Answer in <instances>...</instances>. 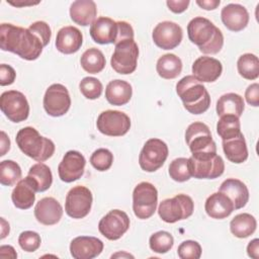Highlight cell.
Wrapping results in <instances>:
<instances>
[{"mask_svg":"<svg viewBox=\"0 0 259 259\" xmlns=\"http://www.w3.org/2000/svg\"><path fill=\"white\" fill-rule=\"evenodd\" d=\"M0 48L2 51L14 53L26 61H34L40 56L44 46L28 28L2 23L0 25Z\"/></svg>","mask_w":259,"mask_h":259,"instance_id":"6da1fadb","label":"cell"},{"mask_svg":"<svg viewBox=\"0 0 259 259\" xmlns=\"http://www.w3.org/2000/svg\"><path fill=\"white\" fill-rule=\"evenodd\" d=\"M187 34L190 41L196 45L205 55L218 54L224 46V35L209 19L197 16L187 24Z\"/></svg>","mask_w":259,"mask_h":259,"instance_id":"7a4b0ae2","label":"cell"},{"mask_svg":"<svg viewBox=\"0 0 259 259\" xmlns=\"http://www.w3.org/2000/svg\"><path fill=\"white\" fill-rule=\"evenodd\" d=\"M176 93L183 102L184 108L192 114H201L210 105L208 91L193 75L185 76L177 82Z\"/></svg>","mask_w":259,"mask_h":259,"instance_id":"3957f363","label":"cell"},{"mask_svg":"<svg viewBox=\"0 0 259 259\" xmlns=\"http://www.w3.org/2000/svg\"><path fill=\"white\" fill-rule=\"evenodd\" d=\"M15 141L23 154L37 162L47 161L55 153L54 142L40 136L32 126H25L19 130Z\"/></svg>","mask_w":259,"mask_h":259,"instance_id":"277c9868","label":"cell"},{"mask_svg":"<svg viewBox=\"0 0 259 259\" xmlns=\"http://www.w3.org/2000/svg\"><path fill=\"white\" fill-rule=\"evenodd\" d=\"M188 165L191 175L197 179H214L225 171L224 160L217 153L191 155Z\"/></svg>","mask_w":259,"mask_h":259,"instance_id":"5b68a950","label":"cell"},{"mask_svg":"<svg viewBox=\"0 0 259 259\" xmlns=\"http://www.w3.org/2000/svg\"><path fill=\"white\" fill-rule=\"evenodd\" d=\"M194 210V203L190 196L180 193L162 200L158 207L159 217L168 224L188 219Z\"/></svg>","mask_w":259,"mask_h":259,"instance_id":"8992f818","label":"cell"},{"mask_svg":"<svg viewBox=\"0 0 259 259\" xmlns=\"http://www.w3.org/2000/svg\"><path fill=\"white\" fill-rule=\"evenodd\" d=\"M158 203L157 188L150 182L139 183L133 191V210L140 220L150 219L156 211Z\"/></svg>","mask_w":259,"mask_h":259,"instance_id":"52a82bcc","label":"cell"},{"mask_svg":"<svg viewBox=\"0 0 259 259\" xmlns=\"http://www.w3.org/2000/svg\"><path fill=\"white\" fill-rule=\"evenodd\" d=\"M114 52L110 59L112 69L122 75L132 74L137 69L139 47L134 39H124L114 45Z\"/></svg>","mask_w":259,"mask_h":259,"instance_id":"ba28073f","label":"cell"},{"mask_svg":"<svg viewBox=\"0 0 259 259\" xmlns=\"http://www.w3.org/2000/svg\"><path fill=\"white\" fill-rule=\"evenodd\" d=\"M185 141L192 155L217 153V146L210 130L203 122L190 123L185 132Z\"/></svg>","mask_w":259,"mask_h":259,"instance_id":"9c48e42d","label":"cell"},{"mask_svg":"<svg viewBox=\"0 0 259 259\" xmlns=\"http://www.w3.org/2000/svg\"><path fill=\"white\" fill-rule=\"evenodd\" d=\"M168 154L169 150L165 142L160 139H150L139 155L140 167L146 172H155L164 165Z\"/></svg>","mask_w":259,"mask_h":259,"instance_id":"30bf717a","label":"cell"},{"mask_svg":"<svg viewBox=\"0 0 259 259\" xmlns=\"http://www.w3.org/2000/svg\"><path fill=\"white\" fill-rule=\"evenodd\" d=\"M0 109L12 122L24 121L29 114V104L23 93L17 90L5 91L0 96Z\"/></svg>","mask_w":259,"mask_h":259,"instance_id":"8fae6325","label":"cell"},{"mask_svg":"<svg viewBox=\"0 0 259 259\" xmlns=\"http://www.w3.org/2000/svg\"><path fill=\"white\" fill-rule=\"evenodd\" d=\"M93 196L89 188L78 185L69 190L65 201V211L72 219H83L91 210Z\"/></svg>","mask_w":259,"mask_h":259,"instance_id":"7c38bea8","label":"cell"},{"mask_svg":"<svg viewBox=\"0 0 259 259\" xmlns=\"http://www.w3.org/2000/svg\"><path fill=\"white\" fill-rule=\"evenodd\" d=\"M97 130L108 137H121L125 135L131 127L130 116L118 110L102 111L96 121Z\"/></svg>","mask_w":259,"mask_h":259,"instance_id":"4fadbf2b","label":"cell"},{"mask_svg":"<svg viewBox=\"0 0 259 259\" xmlns=\"http://www.w3.org/2000/svg\"><path fill=\"white\" fill-rule=\"evenodd\" d=\"M42 103L49 115L54 117L64 115L71 106V97L68 89L59 83L52 84L46 90Z\"/></svg>","mask_w":259,"mask_h":259,"instance_id":"5bb4252c","label":"cell"},{"mask_svg":"<svg viewBox=\"0 0 259 259\" xmlns=\"http://www.w3.org/2000/svg\"><path fill=\"white\" fill-rule=\"evenodd\" d=\"M130 223V218L124 211L112 209L99 221L98 230L106 239L115 241L127 232Z\"/></svg>","mask_w":259,"mask_h":259,"instance_id":"9a60e30c","label":"cell"},{"mask_svg":"<svg viewBox=\"0 0 259 259\" xmlns=\"http://www.w3.org/2000/svg\"><path fill=\"white\" fill-rule=\"evenodd\" d=\"M153 40L162 50H173L178 47L183 37V31L179 24L173 21L158 23L152 33Z\"/></svg>","mask_w":259,"mask_h":259,"instance_id":"2e32d148","label":"cell"},{"mask_svg":"<svg viewBox=\"0 0 259 259\" xmlns=\"http://www.w3.org/2000/svg\"><path fill=\"white\" fill-rule=\"evenodd\" d=\"M86 160L78 151H68L58 166L59 177L66 183L78 180L84 174Z\"/></svg>","mask_w":259,"mask_h":259,"instance_id":"e0dca14e","label":"cell"},{"mask_svg":"<svg viewBox=\"0 0 259 259\" xmlns=\"http://www.w3.org/2000/svg\"><path fill=\"white\" fill-rule=\"evenodd\" d=\"M103 242L91 236H79L70 243V253L75 259H92L101 254Z\"/></svg>","mask_w":259,"mask_h":259,"instance_id":"ac0fdd59","label":"cell"},{"mask_svg":"<svg viewBox=\"0 0 259 259\" xmlns=\"http://www.w3.org/2000/svg\"><path fill=\"white\" fill-rule=\"evenodd\" d=\"M223 72L222 63L211 57L202 56L192 64V74L201 83L217 81Z\"/></svg>","mask_w":259,"mask_h":259,"instance_id":"d6986e66","label":"cell"},{"mask_svg":"<svg viewBox=\"0 0 259 259\" xmlns=\"http://www.w3.org/2000/svg\"><path fill=\"white\" fill-rule=\"evenodd\" d=\"M61 203L54 197H44L34 206V217L45 226H53L60 222L63 215Z\"/></svg>","mask_w":259,"mask_h":259,"instance_id":"ffe728a7","label":"cell"},{"mask_svg":"<svg viewBox=\"0 0 259 259\" xmlns=\"http://www.w3.org/2000/svg\"><path fill=\"white\" fill-rule=\"evenodd\" d=\"M117 21L109 17H98L90 25V35L99 45L114 44L117 37Z\"/></svg>","mask_w":259,"mask_h":259,"instance_id":"44dd1931","label":"cell"},{"mask_svg":"<svg viewBox=\"0 0 259 259\" xmlns=\"http://www.w3.org/2000/svg\"><path fill=\"white\" fill-rule=\"evenodd\" d=\"M221 18L229 30L237 32L243 30L248 25L249 13L243 5L230 3L222 9Z\"/></svg>","mask_w":259,"mask_h":259,"instance_id":"7402d4cb","label":"cell"},{"mask_svg":"<svg viewBox=\"0 0 259 259\" xmlns=\"http://www.w3.org/2000/svg\"><path fill=\"white\" fill-rule=\"evenodd\" d=\"M83 44L82 32L75 26H64L56 36L57 50L65 55H71L78 52Z\"/></svg>","mask_w":259,"mask_h":259,"instance_id":"603a6c76","label":"cell"},{"mask_svg":"<svg viewBox=\"0 0 259 259\" xmlns=\"http://www.w3.org/2000/svg\"><path fill=\"white\" fill-rule=\"evenodd\" d=\"M205 212L208 217L215 220L228 218L235 209L233 201L223 192H214L210 194L204 204Z\"/></svg>","mask_w":259,"mask_h":259,"instance_id":"cb8c5ba5","label":"cell"},{"mask_svg":"<svg viewBox=\"0 0 259 259\" xmlns=\"http://www.w3.org/2000/svg\"><path fill=\"white\" fill-rule=\"evenodd\" d=\"M36 188L29 176L19 180L11 193V199L15 207L19 209H28L35 200Z\"/></svg>","mask_w":259,"mask_h":259,"instance_id":"d4e9b609","label":"cell"},{"mask_svg":"<svg viewBox=\"0 0 259 259\" xmlns=\"http://www.w3.org/2000/svg\"><path fill=\"white\" fill-rule=\"evenodd\" d=\"M219 191L225 193L233 201L235 209L244 207L249 200V190L246 184L236 178L226 179L221 184Z\"/></svg>","mask_w":259,"mask_h":259,"instance_id":"484cf974","label":"cell"},{"mask_svg":"<svg viewBox=\"0 0 259 259\" xmlns=\"http://www.w3.org/2000/svg\"><path fill=\"white\" fill-rule=\"evenodd\" d=\"M96 15L97 7L92 0H76L70 6V17L79 25H91L96 19Z\"/></svg>","mask_w":259,"mask_h":259,"instance_id":"4316f807","label":"cell"},{"mask_svg":"<svg viewBox=\"0 0 259 259\" xmlns=\"http://www.w3.org/2000/svg\"><path fill=\"white\" fill-rule=\"evenodd\" d=\"M133 95L132 85L120 79H115L110 81L105 89L106 100L116 106H121L130 102Z\"/></svg>","mask_w":259,"mask_h":259,"instance_id":"83f0119b","label":"cell"},{"mask_svg":"<svg viewBox=\"0 0 259 259\" xmlns=\"http://www.w3.org/2000/svg\"><path fill=\"white\" fill-rule=\"evenodd\" d=\"M223 150L227 159L235 164H241L248 159V149L244 135L223 141Z\"/></svg>","mask_w":259,"mask_h":259,"instance_id":"f1b7e54d","label":"cell"},{"mask_svg":"<svg viewBox=\"0 0 259 259\" xmlns=\"http://www.w3.org/2000/svg\"><path fill=\"white\" fill-rule=\"evenodd\" d=\"M245 103L241 95L237 93H226L222 95L217 102V113L219 116L233 114L240 117L244 111Z\"/></svg>","mask_w":259,"mask_h":259,"instance_id":"f546056e","label":"cell"},{"mask_svg":"<svg viewBox=\"0 0 259 259\" xmlns=\"http://www.w3.org/2000/svg\"><path fill=\"white\" fill-rule=\"evenodd\" d=\"M156 70L158 75L163 79H175L182 71V62L174 54H165L158 59Z\"/></svg>","mask_w":259,"mask_h":259,"instance_id":"4dcf8cb0","label":"cell"},{"mask_svg":"<svg viewBox=\"0 0 259 259\" xmlns=\"http://www.w3.org/2000/svg\"><path fill=\"white\" fill-rule=\"evenodd\" d=\"M256 219L247 212L237 214L230 223L231 233L240 239H244L252 235L256 231Z\"/></svg>","mask_w":259,"mask_h":259,"instance_id":"1f68e13d","label":"cell"},{"mask_svg":"<svg viewBox=\"0 0 259 259\" xmlns=\"http://www.w3.org/2000/svg\"><path fill=\"white\" fill-rule=\"evenodd\" d=\"M35 185L36 192H44L48 190L53 183V174L48 165L38 162L29 168L28 174Z\"/></svg>","mask_w":259,"mask_h":259,"instance_id":"d6a6232c","label":"cell"},{"mask_svg":"<svg viewBox=\"0 0 259 259\" xmlns=\"http://www.w3.org/2000/svg\"><path fill=\"white\" fill-rule=\"evenodd\" d=\"M80 64L83 70L87 73L97 74L104 69L106 61L103 53L100 50L91 48L82 54L80 58Z\"/></svg>","mask_w":259,"mask_h":259,"instance_id":"836d02e7","label":"cell"},{"mask_svg":"<svg viewBox=\"0 0 259 259\" xmlns=\"http://www.w3.org/2000/svg\"><path fill=\"white\" fill-rule=\"evenodd\" d=\"M237 69L240 76L247 80H255L259 76V60L254 54H244L237 61Z\"/></svg>","mask_w":259,"mask_h":259,"instance_id":"e575fe53","label":"cell"},{"mask_svg":"<svg viewBox=\"0 0 259 259\" xmlns=\"http://www.w3.org/2000/svg\"><path fill=\"white\" fill-rule=\"evenodd\" d=\"M217 123V133L223 141L235 138L241 134V122L239 117L233 114L220 116Z\"/></svg>","mask_w":259,"mask_h":259,"instance_id":"d590c367","label":"cell"},{"mask_svg":"<svg viewBox=\"0 0 259 259\" xmlns=\"http://www.w3.org/2000/svg\"><path fill=\"white\" fill-rule=\"evenodd\" d=\"M20 166L12 160H4L0 163V183L5 186H12L21 178Z\"/></svg>","mask_w":259,"mask_h":259,"instance_id":"8d00e7d4","label":"cell"},{"mask_svg":"<svg viewBox=\"0 0 259 259\" xmlns=\"http://www.w3.org/2000/svg\"><path fill=\"white\" fill-rule=\"evenodd\" d=\"M174 245V238L173 236L166 231H159L151 235L149 239V246L152 251L164 254L170 251V249Z\"/></svg>","mask_w":259,"mask_h":259,"instance_id":"74e56055","label":"cell"},{"mask_svg":"<svg viewBox=\"0 0 259 259\" xmlns=\"http://www.w3.org/2000/svg\"><path fill=\"white\" fill-rule=\"evenodd\" d=\"M169 175L176 182H185L192 175L189 170L187 158H176L169 165Z\"/></svg>","mask_w":259,"mask_h":259,"instance_id":"f35d334b","label":"cell"},{"mask_svg":"<svg viewBox=\"0 0 259 259\" xmlns=\"http://www.w3.org/2000/svg\"><path fill=\"white\" fill-rule=\"evenodd\" d=\"M79 89L84 97L94 100L100 97L103 86L102 83L94 77H85L79 83Z\"/></svg>","mask_w":259,"mask_h":259,"instance_id":"ab89813d","label":"cell"},{"mask_svg":"<svg viewBox=\"0 0 259 259\" xmlns=\"http://www.w3.org/2000/svg\"><path fill=\"white\" fill-rule=\"evenodd\" d=\"M113 162V155L112 153L105 148H100L95 150L91 157H90V163L91 165L100 172L108 170Z\"/></svg>","mask_w":259,"mask_h":259,"instance_id":"60d3db41","label":"cell"},{"mask_svg":"<svg viewBox=\"0 0 259 259\" xmlns=\"http://www.w3.org/2000/svg\"><path fill=\"white\" fill-rule=\"evenodd\" d=\"M41 243L40 236L33 231H24L18 237V244L25 252L36 251Z\"/></svg>","mask_w":259,"mask_h":259,"instance_id":"b9f144b4","label":"cell"},{"mask_svg":"<svg viewBox=\"0 0 259 259\" xmlns=\"http://www.w3.org/2000/svg\"><path fill=\"white\" fill-rule=\"evenodd\" d=\"M177 254L181 259H199L201 256V246L196 241L186 240L178 246Z\"/></svg>","mask_w":259,"mask_h":259,"instance_id":"7bdbcfd3","label":"cell"},{"mask_svg":"<svg viewBox=\"0 0 259 259\" xmlns=\"http://www.w3.org/2000/svg\"><path fill=\"white\" fill-rule=\"evenodd\" d=\"M28 29L40 39L44 48L49 45L52 36V30L47 22L41 20L35 21L29 25Z\"/></svg>","mask_w":259,"mask_h":259,"instance_id":"ee69618b","label":"cell"},{"mask_svg":"<svg viewBox=\"0 0 259 259\" xmlns=\"http://www.w3.org/2000/svg\"><path fill=\"white\" fill-rule=\"evenodd\" d=\"M117 37L114 45L124 40V39H134V29L130 23L126 21H117Z\"/></svg>","mask_w":259,"mask_h":259,"instance_id":"f6af8a7d","label":"cell"},{"mask_svg":"<svg viewBox=\"0 0 259 259\" xmlns=\"http://www.w3.org/2000/svg\"><path fill=\"white\" fill-rule=\"evenodd\" d=\"M16 78L15 70L6 64L0 65V85L7 86L11 85Z\"/></svg>","mask_w":259,"mask_h":259,"instance_id":"bcb514c9","label":"cell"},{"mask_svg":"<svg viewBox=\"0 0 259 259\" xmlns=\"http://www.w3.org/2000/svg\"><path fill=\"white\" fill-rule=\"evenodd\" d=\"M246 101L252 106H259V84L253 83L249 85L245 91Z\"/></svg>","mask_w":259,"mask_h":259,"instance_id":"7dc6e473","label":"cell"},{"mask_svg":"<svg viewBox=\"0 0 259 259\" xmlns=\"http://www.w3.org/2000/svg\"><path fill=\"white\" fill-rule=\"evenodd\" d=\"M189 3V0H168L166 2L168 8L174 13L184 12L187 9Z\"/></svg>","mask_w":259,"mask_h":259,"instance_id":"c3c4849f","label":"cell"},{"mask_svg":"<svg viewBox=\"0 0 259 259\" xmlns=\"http://www.w3.org/2000/svg\"><path fill=\"white\" fill-rule=\"evenodd\" d=\"M247 254L251 258H254V259L259 258V240L257 238L249 242L247 246Z\"/></svg>","mask_w":259,"mask_h":259,"instance_id":"681fc988","label":"cell"},{"mask_svg":"<svg viewBox=\"0 0 259 259\" xmlns=\"http://www.w3.org/2000/svg\"><path fill=\"white\" fill-rule=\"evenodd\" d=\"M196 4L204 10H214L220 4V0H196Z\"/></svg>","mask_w":259,"mask_h":259,"instance_id":"f907efd6","label":"cell"},{"mask_svg":"<svg viewBox=\"0 0 259 259\" xmlns=\"http://www.w3.org/2000/svg\"><path fill=\"white\" fill-rule=\"evenodd\" d=\"M1 137H0V143H1V146H0V156H4L9 150H10V140L8 138V136L6 135L5 132L1 131L0 133Z\"/></svg>","mask_w":259,"mask_h":259,"instance_id":"816d5d0a","label":"cell"},{"mask_svg":"<svg viewBox=\"0 0 259 259\" xmlns=\"http://www.w3.org/2000/svg\"><path fill=\"white\" fill-rule=\"evenodd\" d=\"M0 257L1 258H11L15 259L17 258V253L14 250L12 246L9 245H3L0 247Z\"/></svg>","mask_w":259,"mask_h":259,"instance_id":"f5cc1de1","label":"cell"},{"mask_svg":"<svg viewBox=\"0 0 259 259\" xmlns=\"http://www.w3.org/2000/svg\"><path fill=\"white\" fill-rule=\"evenodd\" d=\"M0 221H1V240H3L9 234L10 227H9L8 222H6L4 220V218H1Z\"/></svg>","mask_w":259,"mask_h":259,"instance_id":"db71d44e","label":"cell"},{"mask_svg":"<svg viewBox=\"0 0 259 259\" xmlns=\"http://www.w3.org/2000/svg\"><path fill=\"white\" fill-rule=\"evenodd\" d=\"M7 3L13 5V6H16V7H23V6H30V5H36L39 3V1H36V2H33V1H22V0H18L16 2H13V1H7Z\"/></svg>","mask_w":259,"mask_h":259,"instance_id":"11a10c76","label":"cell"},{"mask_svg":"<svg viewBox=\"0 0 259 259\" xmlns=\"http://www.w3.org/2000/svg\"><path fill=\"white\" fill-rule=\"evenodd\" d=\"M116 257H131V258H134V256L133 255H131V254H128V253H124V252H118V253H116V254H113L112 256H111V258H116Z\"/></svg>","mask_w":259,"mask_h":259,"instance_id":"9f6ffc18","label":"cell"}]
</instances>
